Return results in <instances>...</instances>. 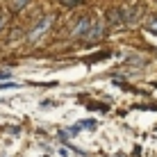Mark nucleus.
Returning a JSON list of instances; mask_svg holds the SVG:
<instances>
[{
  "label": "nucleus",
  "instance_id": "7",
  "mask_svg": "<svg viewBox=\"0 0 157 157\" xmlns=\"http://www.w3.org/2000/svg\"><path fill=\"white\" fill-rule=\"evenodd\" d=\"M0 28H2V21H0Z\"/></svg>",
  "mask_w": 157,
  "mask_h": 157
},
{
  "label": "nucleus",
  "instance_id": "5",
  "mask_svg": "<svg viewBox=\"0 0 157 157\" xmlns=\"http://www.w3.org/2000/svg\"><path fill=\"white\" fill-rule=\"evenodd\" d=\"M59 2H62L64 7H75V5H80L82 0H59Z\"/></svg>",
  "mask_w": 157,
  "mask_h": 157
},
{
  "label": "nucleus",
  "instance_id": "2",
  "mask_svg": "<svg viewBox=\"0 0 157 157\" xmlns=\"http://www.w3.org/2000/svg\"><path fill=\"white\" fill-rule=\"evenodd\" d=\"M89 28H91V18H86V16H84V18L75 25V34H78V36H84V32L89 30Z\"/></svg>",
  "mask_w": 157,
  "mask_h": 157
},
{
  "label": "nucleus",
  "instance_id": "4",
  "mask_svg": "<svg viewBox=\"0 0 157 157\" xmlns=\"http://www.w3.org/2000/svg\"><path fill=\"white\" fill-rule=\"evenodd\" d=\"M146 28L153 32V34H157V14H155V16H150V18L146 21Z\"/></svg>",
  "mask_w": 157,
  "mask_h": 157
},
{
  "label": "nucleus",
  "instance_id": "6",
  "mask_svg": "<svg viewBox=\"0 0 157 157\" xmlns=\"http://www.w3.org/2000/svg\"><path fill=\"white\" fill-rule=\"evenodd\" d=\"M30 0H14V9H21V7H25Z\"/></svg>",
  "mask_w": 157,
  "mask_h": 157
},
{
  "label": "nucleus",
  "instance_id": "1",
  "mask_svg": "<svg viewBox=\"0 0 157 157\" xmlns=\"http://www.w3.org/2000/svg\"><path fill=\"white\" fill-rule=\"evenodd\" d=\"M50 25H52V16H46V18H43L41 23L36 25L34 30H32V34H30V41H36V39H39V36L43 34V32H46L48 28H50Z\"/></svg>",
  "mask_w": 157,
  "mask_h": 157
},
{
  "label": "nucleus",
  "instance_id": "3",
  "mask_svg": "<svg viewBox=\"0 0 157 157\" xmlns=\"http://www.w3.org/2000/svg\"><path fill=\"white\" fill-rule=\"evenodd\" d=\"M96 125H98L96 121H80V125H75L73 132H80V130H96Z\"/></svg>",
  "mask_w": 157,
  "mask_h": 157
}]
</instances>
